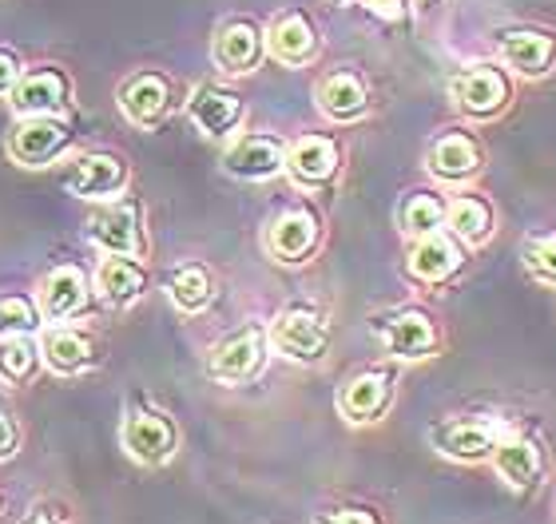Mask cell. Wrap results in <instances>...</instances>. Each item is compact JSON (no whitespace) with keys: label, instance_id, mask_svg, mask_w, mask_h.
<instances>
[{"label":"cell","instance_id":"obj_1","mask_svg":"<svg viewBox=\"0 0 556 524\" xmlns=\"http://www.w3.org/2000/svg\"><path fill=\"white\" fill-rule=\"evenodd\" d=\"M513 430L509 418L501 413H457V418L438 421L429 437H433V449L453 461H489L493 449L501 445V437Z\"/></svg>","mask_w":556,"mask_h":524},{"label":"cell","instance_id":"obj_2","mask_svg":"<svg viewBox=\"0 0 556 524\" xmlns=\"http://www.w3.org/2000/svg\"><path fill=\"white\" fill-rule=\"evenodd\" d=\"M453 107L469 119H493L513 104V76L501 64H465L450 80Z\"/></svg>","mask_w":556,"mask_h":524},{"label":"cell","instance_id":"obj_3","mask_svg":"<svg viewBox=\"0 0 556 524\" xmlns=\"http://www.w3.org/2000/svg\"><path fill=\"white\" fill-rule=\"evenodd\" d=\"M267 342L282 358L311 366V361L326 358V349H330V322L311 306H287L270 322Z\"/></svg>","mask_w":556,"mask_h":524},{"label":"cell","instance_id":"obj_4","mask_svg":"<svg viewBox=\"0 0 556 524\" xmlns=\"http://www.w3.org/2000/svg\"><path fill=\"white\" fill-rule=\"evenodd\" d=\"M497 56L521 80H545L556 68V33L541 24H509L497 33Z\"/></svg>","mask_w":556,"mask_h":524},{"label":"cell","instance_id":"obj_5","mask_svg":"<svg viewBox=\"0 0 556 524\" xmlns=\"http://www.w3.org/2000/svg\"><path fill=\"white\" fill-rule=\"evenodd\" d=\"M374 334L386 342V349L402 361H421L441 346V334L433 327V318L417 306H402L390 315L374 318Z\"/></svg>","mask_w":556,"mask_h":524},{"label":"cell","instance_id":"obj_6","mask_svg":"<svg viewBox=\"0 0 556 524\" xmlns=\"http://www.w3.org/2000/svg\"><path fill=\"white\" fill-rule=\"evenodd\" d=\"M267 330L263 327H243L227 334L219 346L211 349L207 358V373L215 382H227V385H239L247 378H255L263 370V361H267Z\"/></svg>","mask_w":556,"mask_h":524},{"label":"cell","instance_id":"obj_7","mask_svg":"<svg viewBox=\"0 0 556 524\" xmlns=\"http://www.w3.org/2000/svg\"><path fill=\"white\" fill-rule=\"evenodd\" d=\"M493 469H497L501 477H505V485L509 489H536L541 485V477H545V445H541V437L529 430H517L513 425L505 437H501V445L493 449Z\"/></svg>","mask_w":556,"mask_h":524},{"label":"cell","instance_id":"obj_8","mask_svg":"<svg viewBox=\"0 0 556 524\" xmlns=\"http://www.w3.org/2000/svg\"><path fill=\"white\" fill-rule=\"evenodd\" d=\"M72 131L56 116H21L9 136V155L21 167H48L68 152Z\"/></svg>","mask_w":556,"mask_h":524},{"label":"cell","instance_id":"obj_9","mask_svg":"<svg viewBox=\"0 0 556 524\" xmlns=\"http://www.w3.org/2000/svg\"><path fill=\"white\" fill-rule=\"evenodd\" d=\"M211 56L219 64V72L227 76H247L255 72L267 56V44H263V28H258L251 16H231V21L219 24L215 33V44H211Z\"/></svg>","mask_w":556,"mask_h":524},{"label":"cell","instance_id":"obj_10","mask_svg":"<svg viewBox=\"0 0 556 524\" xmlns=\"http://www.w3.org/2000/svg\"><path fill=\"white\" fill-rule=\"evenodd\" d=\"M263 44H267L270 60L287 64V68H302V64H311L318 56V28H314V21L306 12L287 9L267 24Z\"/></svg>","mask_w":556,"mask_h":524},{"label":"cell","instance_id":"obj_11","mask_svg":"<svg viewBox=\"0 0 556 524\" xmlns=\"http://www.w3.org/2000/svg\"><path fill=\"white\" fill-rule=\"evenodd\" d=\"M187 112L195 119V128L211 140H223V136H231L239 128V119H243V95L235 92V88H223L215 80H203L191 88L187 95Z\"/></svg>","mask_w":556,"mask_h":524},{"label":"cell","instance_id":"obj_12","mask_svg":"<svg viewBox=\"0 0 556 524\" xmlns=\"http://www.w3.org/2000/svg\"><path fill=\"white\" fill-rule=\"evenodd\" d=\"M426 167L441 183H469L485 167V148L469 131H445V136L429 143Z\"/></svg>","mask_w":556,"mask_h":524},{"label":"cell","instance_id":"obj_13","mask_svg":"<svg viewBox=\"0 0 556 524\" xmlns=\"http://www.w3.org/2000/svg\"><path fill=\"white\" fill-rule=\"evenodd\" d=\"M314 100H318V112L334 124H354L370 112V88L354 68H338L326 72L318 88H314Z\"/></svg>","mask_w":556,"mask_h":524},{"label":"cell","instance_id":"obj_14","mask_svg":"<svg viewBox=\"0 0 556 524\" xmlns=\"http://www.w3.org/2000/svg\"><path fill=\"white\" fill-rule=\"evenodd\" d=\"M394 401V370H362L358 378H350L338 394V409L342 418L354 425H370L386 413V406Z\"/></svg>","mask_w":556,"mask_h":524},{"label":"cell","instance_id":"obj_15","mask_svg":"<svg viewBox=\"0 0 556 524\" xmlns=\"http://www.w3.org/2000/svg\"><path fill=\"white\" fill-rule=\"evenodd\" d=\"M68 76L56 68H33L21 72V80L12 84V107L16 116H56L68 104Z\"/></svg>","mask_w":556,"mask_h":524},{"label":"cell","instance_id":"obj_16","mask_svg":"<svg viewBox=\"0 0 556 524\" xmlns=\"http://www.w3.org/2000/svg\"><path fill=\"white\" fill-rule=\"evenodd\" d=\"M68 191L80 199H116L128 187V164L119 155L88 152L68 167Z\"/></svg>","mask_w":556,"mask_h":524},{"label":"cell","instance_id":"obj_17","mask_svg":"<svg viewBox=\"0 0 556 524\" xmlns=\"http://www.w3.org/2000/svg\"><path fill=\"white\" fill-rule=\"evenodd\" d=\"M338 164H342V152L330 136H302L287 148L282 171L299 187H326L338 175Z\"/></svg>","mask_w":556,"mask_h":524},{"label":"cell","instance_id":"obj_18","mask_svg":"<svg viewBox=\"0 0 556 524\" xmlns=\"http://www.w3.org/2000/svg\"><path fill=\"white\" fill-rule=\"evenodd\" d=\"M406 267L417 282L438 286V282H450L453 274L465 267V251H462V243L445 231L421 234V239H414V246H409Z\"/></svg>","mask_w":556,"mask_h":524},{"label":"cell","instance_id":"obj_19","mask_svg":"<svg viewBox=\"0 0 556 524\" xmlns=\"http://www.w3.org/2000/svg\"><path fill=\"white\" fill-rule=\"evenodd\" d=\"M223 164H227L231 175H239V179L258 183V179H270V175L282 171V164H287V148H282V140L267 136V131H251V136H239V140L227 148Z\"/></svg>","mask_w":556,"mask_h":524},{"label":"cell","instance_id":"obj_20","mask_svg":"<svg viewBox=\"0 0 556 524\" xmlns=\"http://www.w3.org/2000/svg\"><path fill=\"white\" fill-rule=\"evenodd\" d=\"M88 239L96 246H104L108 255H143L148 243H143V227H139V215L131 203H116V207L96 210L88 219Z\"/></svg>","mask_w":556,"mask_h":524},{"label":"cell","instance_id":"obj_21","mask_svg":"<svg viewBox=\"0 0 556 524\" xmlns=\"http://www.w3.org/2000/svg\"><path fill=\"white\" fill-rule=\"evenodd\" d=\"M119 107L136 128H155L163 116L172 112V84L160 72H136L124 88H119Z\"/></svg>","mask_w":556,"mask_h":524},{"label":"cell","instance_id":"obj_22","mask_svg":"<svg viewBox=\"0 0 556 524\" xmlns=\"http://www.w3.org/2000/svg\"><path fill=\"white\" fill-rule=\"evenodd\" d=\"M318 215L311 207H290L282 210L267 231V251L278 258V263H302L318 246Z\"/></svg>","mask_w":556,"mask_h":524},{"label":"cell","instance_id":"obj_23","mask_svg":"<svg viewBox=\"0 0 556 524\" xmlns=\"http://www.w3.org/2000/svg\"><path fill=\"white\" fill-rule=\"evenodd\" d=\"M124 445H128V453L136 457L139 465H163V461L175 453L179 433H175L167 413L148 409V413H136V418L124 425Z\"/></svg>","mask_w":556,"mask_h":524},{"label":"cell","instance_id":"obj_24","mask_svg":"<svg viewBox=\"0 0 556 524\" xmlns=\"http://www.w3.org/2000/svg\"><path fill=\"white\" fill-rule=\"evenodd\" d=\"M445 227L453 231L457 243H469V246H481L493 239V227H497V210L493 203L473 191H462V195H453L445 203Z\"/></svg>","mask_w":556,"mask_h":524},{"label":"cell","instance_id":"obj_25","mask_svg":"<svg viewBox=\"0 0 556 524\" xmlns=\"http://www.w3.org/2000/svg\"><path fill=\"white\" fill-rule=\"evenodd\" d=\"M88 303V279L80 267H56L40 286V318L64 322Z\"/></svg>","mask_w":556,"mask_h":524},{"label":"cell","instance_id":"obj_26","mask_svg":"<svg viewBox=\"0 0 556 524\" xmlns=\"http://www.w3.org/2000/svg\"><path fill=\"white\" fill-rule=\"evenodd\" d=\"M96 282H100V294H104L112 306H128L148 291V270H143V263H136V258H128V255H112V258H104Z\"/></svg>","mask_w":556,"mask_h":524},{"label":"cell","instance_id":"obj_27","mask_svg":"<svg viewBox=\"0 0 556 524\" xmlns=\"http://www.w3.org/2000/svg\"><path fill=\"white\" fill-rule=\"evenodd\" d=\"M40 358L48 361V370L56 373H84L92 366V342L76 334V330H48L40 342Z\"/></svg>","mask_w":556,"mask_h":524},{"label":"cell","instance_id":"obj_28","mask_svg":"<svg viewBox=\"0 0 556 524\" xmlns=\"http://www.w3.org/2000/svg\"><path fill=\"white\" fill-rule=\"evenodd\" d=\"M167 294H172V303L179 306L184 315H199V310H207V303L215 298L211 270L199 267V263H184V267H175V274L167 279Z\"/></svg>","mask_w":556,"mask_h":524},{"label":"cell","instance_id":"obj_29","mask_svg":"<svg viewBox=\"0 0 556 524\" xmlns=\"http://www.w3.org/2000/svg\"><path fill=\"white\" fill-rule=\"evenodd\" d=\"M397 222L402 231L421 239V234H433L445 227V199L433 195V191H409L397 207Z\"/></svg>","mask_w":556,"mask_h":524},{"label":"cell","instance_id":"obj_30","mask_svg":"<svg viewBox=\"0 0 556 524\" xmlns=\"http://www.w3.org/2000/svg\"><path fill=\"white\" fill-rule=\"evenodd\" d=\"M521 263L536 282L556 286V231H533L525 234L521 243Z\"/></svg>","mask_w":556,"mask_h":524},{"label":"cell","instance_id":"obj_31","mask_svg":"<svg viewBox=\"0 0 556 524\" xmlns=\"http://www.w3.org/2000/svg\"><path fill=\"white\" fill-rule=\"evenodd\" d=\"M40 330V306L21 294H0V338H28Z\"/></svg>","mask_w":556,"mask_h":524},{"label":"cell","instance_id":"obj_32","mask_svg":"<svg viewBox=\"0 0 556 524\" xmlns=\"http://www.w3.org/2000/svg\"><path fill=\"white\" fill-rule=\"evenodd\" d=\"M36 370V349L28 346V338H9L0 346V378L9 382H28Z\"/></svg>","mask_w":556,"mask_h":524},{"label":"cell","instance_id":"obj_33","mask_svg":"<svg viewBox=\"0 0 556 524\" xmlns=\"http://www.w3.org/2000/svg\"><path fill=\"white\" fill-rule=\"evenodd\" d=\"M16 445H21V430H16V421H12L9 409L0 406V461L16 453Z\"/></svg>","mask_w":556,"mask_h":524},{"label":"cell","instance_id":"obj_34","mask_svg":"<svg viewBox=\"0 0 556 524\" xmlns=\"http://www.w3.org/2000/svg\"><path fill=\"white\" fill-rule=\"evenodd\" d=\"M16 80H21V60H16V52L0 48V95H9Z\"/></svg>","mask_w":556,"mask_h":524},{"label":"cell","instance_id":"obj_35","mask_svg":"<svg viewBox=\"0 0 556 524\" xmlns=\"http://www.w3.org/2000/svg\"><path fill=\"white\" fill-rule=\"evenodd\" d=\"M374 16H382V21H402L406 16V0H362Z\"/></svg>","mask_w":556,"mask_h":524},{"label":"cell","instance_id":"obj_36","mask_svg":"<svg viewBox=\"0 0 556 524\" xmlns=\"http://www.w3.org/2000/svg\"><path fill=\"white\" fill-rule=\"evenodd\" d=\"M326 524H382V521H378L370 509H338Z\"/></svg>","mask_w":556,"mask_h":524},{"label":"cell","instance_id":"obj_37","mask_svg":"<svg viewBox=\"0 0 556 524\" xmlns=\"http://www.w3.org/2000/svg\"><path fill=\"white\" fill-rule=\"evenodd\" d=\"M24 524H60V521H52V516H33V521H24Z\"/></svg>","mask_w":556,"mask_h":524},{"label":"cell","instance_id":"obj_38","mask_svg":"<svg viewBox=\"0 0 556 524\" xmlns=\"http://www.w3.org/2000/svg\"><path fill=\"white\" fill-rule=\"evenodd\" d=\"M334 4H350V0H334Z\"/></svg>","mask_w":556,"mask_h":524}]
</instances>
